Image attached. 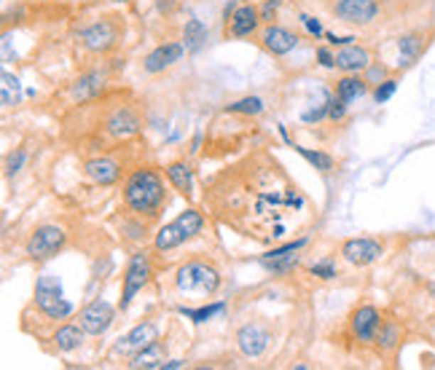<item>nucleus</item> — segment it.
Wrapping results in <instances>:
<instances>
[{"label":"nucleus","mask_w":435,"mask_h":370,"mask_svg":"<svg viewBox=\"0 0 435 370\" xmlns=\"http://www.w3.org/2000/svg\"><path fill=\"white\" fill-rule=\"evenodd\" d=\"M159 338V327L156 322H151V320H145V322L134 325L129 333L121 338L119 344H116V352H121V354H129V352H140L143 347H148L151 341H156Z\"/></svg>","instance_id":"nucleus-24"},{"label":"nucleus","mask_w":435,"mask_h":370,"mask_svg":"<svg viewBox=\"0 0 435 370\" xmlns=\"http://www.w3.org/2000/svg\"><path fill=\"white\" fill-rule=\"evenodd\" d=\"M374 62L371 48L362 46V43H347L336 51V67L341 75H350V72H365Z\"/></svg>","instance_id":"nucleus-22"},{"label":"nucleus","mask_w":435,"mask_h":370,"mask_svg":"<svg viewBox=\"0 0 435 370\" xmlns=\"http://www.w3.org/2000/svg\"><path fill=\"white\" fill-rule=\"evenodd\" d=\"M169 287L183 300H210L220 293L223 274L210 258H188L172 271Z\"/></svg>","instance_id":"nucleus-4"},{"label":"nucleus","mask_w":435,"mask_h":370,"mask_svg":"<svg viewBox=\"0 0 435 370\" xmlns=\"http://www.w3.org/2000/svg\"><path fill=\"white\" fill-rule=\"evenodd\" d=\"M151 276H154V255L145 247H140V250H134L129 255L127 268L121 274V303H119L121 311L129 309V303L148 287Z\"/></svg>","instance_id":"nucleus-9"},{"label":"nucleus","mask_w":435,"mask_h":370,"mask_svg":"<svg viewBox=\"0 0 435 370\" xmlns=\"http://www.w3.org/2000/svg\"><path fill=\"white\" fill-rule=\"evenodd\" d=\"M290 148L301 156L309 167L317 169L320 175H331V172H336V158H333L331 153H326V151H317V148H304V145H290Z\"/></svg>","instance_id":"nucleus-27"},{"label":"nucleus","mask_w":435,"mask_h":370,"mask_svg":"<svg viewBox=\"0 0 435 370\" xmlns=\"http://www.w3.org/2000/svg\"><path fill=\"white\" fill-rule=\"evenodd\" d=\"M226 113H237V116H247V119H258L266 113V102L261 97H242V99H234L226 105Z\"/></svg>","instance_id":"nucleus-28"},{"label":"nucleus","mask_w":435,"mask_h":370,"mask_svg":"<svg viewBox=\"0 0 435 370\" xmlns=\"http://www.w3.org/2000/svg\"><path fill=\"white\" fill-rule=\"evenodd\" d=\"M70 241V231L65 223H57V220H46L30 231V236L24 241V255L27 261L33 263H48L51 258H57Z\"/></svg>","instance_id":"nucleus-8"},{"label":"nucleus","mask_w":435,"mask_h":370,"mask_svg":"<svg viewBox=\"0 0 435 370\" xmlns=\"http://www.w3.org/2000/svg\"><path fill=\"white\" fill-rule=\"evenodd\" d=\"M186 51L188 48H186L183 40H164V43H159V46H154L145 54L143 62H140V70L145 75H161V72L172 70L175 65H181Z\"/></svg>","instance_id":"nucleus-15"},{"label":"nucleus","mask_w":435,"mask_h":370,"mask_svg":"<svg viewBox=\"0 0 435 370\" xmlns=\"http://www.w3.org/2000/svg\"><path fill=\"white\" fill-rule=\"evenodd\" d=\"M309 274L317 276V279H323V282H331V279H336L338 276V268L333 258H323V261H317L309 266Z\"/></svg>","instance_id":"nucleus-34"},{"label":"nucleus","mask_w":435,"mask_h":370,"mask_svg":"<svg viewBox=\"0 0 435 370\" xmlns=\"http://www.w3.org/2000/svg\"><path fill=\"white\" fill-rule=\"evenodd\" d=\"M338 255L347 263H352V266L365 268V266H374L385 255V244L379 239H374V236H352V239L341 241Z\"/></svg>","instance_id":"nucleus-18"},{"label":"nucleus","mask_w":435,"mask_h":370,"mask_svg":"<svg viewBox=\"0 0 435 370\" xmlns=\"http://www.w3.org/2000/svg\"><path fill=\"white\" fill-rule=\"evenodd\" d=\"M258 40V46L264 48L266 54H272V57H288L290 51H296L299 43H301V36L299 33H293L290 27H282V24H264L261 27V33L255 36Z\"/></svg>","instance_id":"nucleus-16"},{"label":"nucleus","mask_w":435,"mask_h":370,"mask_svg":"<svg viewBox=\"0 0 435 370\" xmlns=\"http://www.w3.org/2000/svg\"><path fill=\"white\" fill-rule=\"evenodd\" d=\"M169 180L154 164H140L127 172L121 183V212L156 226L169 204Z\"/></svg>","instance_id":"nucleus-3"},{"label":"nucleus","mask_w":435,"mask_h":370,"mask_svg":"<svg viewBox=\"0 0 435 370\" xmlns=\"http://www.w3.org/2000/svg\"><path fill=\"white\" fill-rule=\"evenodd\" d=\"M84 327L78 322H62L57 325L51 333H48V352L51 354H70V352H75V349H81V344H84Z\"/></svg>","instance_id":"nucleus-21"},{"label":"nucleus","mask_w":435,"mask_h":370,"mask_svg":"<svg viewBox=\"0 0 435 370\" xmlns=\"http://www.w3.org/2000/svg\"><path fill=\"white\" fill-rule=\"evenodd\" d=\"M234 341H237V349H240L245 357L258 359L264 357L266 352H269V347H272V330L264 322H247L237 330Z\"/></svg>","instance_id":"nucleus-20"},{"label":"nucleus","mask_w":435,"mask_h":370,"mask_svg":"<svg viewBox=\"0 0 435 370\" xmlns=\"http://www.w3.org/2000/svg\"><path fill=\"white\" fill-rule=\"evenodd\" d=\"M207 40V30L199 19H188L186 27H183V43L186 48H199Z\"/></svg>","instance_id":"nucleus-31"},{"label":"nucleus","mask_w":435,"mask_h":370,"mask_svg":"<svg viewBox=\"0 0 435 370\" xmlns=\"http://www.w3.org/2000/svg\"><path fill=\"white\" fill-rule=\"evenodd\" d=\"M172 191H178L186 202H193V169L188 158H175L164 167Z\"/></svg>","instance_id":"nucleus-23"},{"label":"nucleus","mask_w":435,"mask_h":370,"mask_svg":"<svg viewBox=\"0 0 435 370\" xmlns=\"http://www.w3.org/2000/svg\"><path fill=\"white\" fill-rule=\"evenodd\" d=\"M164 362H167V344L156 338V341H151L148 347H143L140 352H134L132 354V362H129V368L134 370H161L164 368Z\"/></svg>","instance_id":"nucleus-25"},{"label":"nucleus","mask_w":435,"mask_h":370,"mask_svg":"<svg viewBox=\"0 0 435 370\" xmlns=\"http://www.w3.org/2000/svg\"><path fill=\"white\" fill-rule=\"evenodd\" d=\"M299 19H301V24L309 30V36H314V38H323L326 36V30H323V24L317 22L314 16H309V13H299Z\"/></svg>","instance_id":"nucleus-40"},{"label":"nucleus","mask_w":435,"mask_h":370,"mask_svg":"<svg viewBox=\"0 0 435 370\" xmlns=\"http://www.w3.org/2000/svg\"><path fill=\"white\" fill-rule=\"evenodd\" d=\"M398 92V75H390V78H385L382 84H376L374 89V102L376 105H382V102H387L390 97Z\"/></svg>","instance_id":"nucleus-36"},{"label":"nucleus","mask_w":435,"mask_h":370,"mask_svg":"<svg viewBox=\"0 0 435 370\" xmlns=\"http://www.w3.org/2000/svg\"><path fill=\"white\" fill-rule=\"evenodd\" d=\"M121 3H127V0H121Z\"/></svg>","instance_id":"nucleus-45"},{"label":"nucleus","mask_w":435,"mask_h":370,"mask_svg":"<svg viewBox=\"0 0 435 370\" xmlns=\"http://www.w3.org/2000/svg\"><path fill=\"white\" fill-rule=\"evenodd\" d=\"M255 126L250 124L247 116H237V113H226L220 110V116L213 121V126L207 131L205 143V158H220L226 153L242 151L253 143Z\"/></svg>","instance_id":"nucleus-6"},{"label":"nucleus","mask_w":435,"mask_h":370,"mask_svg":"<svg viewBox=\"0 0 435 370\" xmlns=\"http://www.w3.org/2000/svg\"><path fill=\"white\" fill-rule=\"evenodd\" d=\"M75 322L84 327L86 335H105L110 330V325L116 322V309L110 306L108 300L102 298H92L84 309L78 311Z\"/></svg>","instance_id":"nucleus-17"},{"label":"nucleus","mask_w":435,"mask_h":370,"mask_svg":"<svg viewBox=\"0 0 435 370\" xmlns=\"http://www.w3.org/2000/svg\"><path fill=\"white\" fill-rule=\"evenodd\" d=\"M24 161H27V151L24 148H16L11 153L6 156V161H3V175L6 178H14V175H19L24 167Z\"/></svg>","instance_id":"nucleus-33"},{"label":"nucleus","mask_w":435,"mask_h":370,"mask_svg":"<svg viewBox=\"0 0 435 370\" xmlns=\"http://www.w3.org/2000/svg\"><path fill=\"white\" fill-rule=\"evenodd\" d=\"M92 105V124L84 129V140L92 148V153H105L116 151L124 143L143 134L145 116L140 110V102L129 92H113L102 99L97 97L89 102Z\"/></svg>","instance_id":"nucleus-2"},{"label":"nucleus","mask_w":435,"mask_h":370,"mask_svg":"<svg viewBox=\"0 0 435 370\" xmlns=\"http://www.w3.org/2000/svg\"><path fill=\"white\" fill-rule=\"evenodd\" d=\"M110 72H113V67H108V65H102V67L95 65V67H89V70L81 72V75L68 86V97H70L72 105H86V102L97 99V97L105 92Z\"/></svg>","instance_id":"nucleus-14"},{"label":"nucleus","mask_w":435,"mask_h":370,"mask_svg":"<svg viewBox=\"0 0 435 370\" xmlns=\"http://www.w3.org/2000/svg\"><path fill=\"white\" fill-rule=\"evenodd\" d=\"M430 290H433V293H435V285H433V287H430Z\"/></svg>","instance_id":"nucleus-43"},{"label":"nucleus","mask_w":435,"mask_h":370,"mask_svg":"<svg viewBox=\"0 0 435 370\" xmlns=\"http://www.w3.org/2000/svg\"><path fill=\"white\" fill-rule=\"evenodd\" d=\"M89 3H97V0H89Z\"/></svg>","instance_id":"nucleus-44"},{"label":"nucleus","mask_w":435,"mask_h":370,"mask_svg":"<svg viewBox=\"0 0 435 370\" xmlns=\"http://www.w3.org/2000/svg\"><path fill=\"white\" fill-rule=\"evenodd\" d=\"M433 335H435V322H433Z\"/></svg>","instance_id":"nucleus-42"},{"label":"nucleus","mask_w":435,"mask_h":370,"mask_svg":"<svg viewBox=\"0 0 435 370\" xmlns=\"http://www.w3.org/2000/svg\"><path fill=\"white\" fill-rule=\"evenodd\" d=\"M261 11H258V6L250 3V0H245L242 6H237L234 11H231L229 19H223V38L226 40H245V38H255L261 33Z\"/></svg>","instance_id":"nucleus-13"},{"label":"nucleus","mask_w":435,"mask_h":370,"mask_svg":"<svg viewBox=\"0 0 435 370\" xmlns=\"http://www.w3.org/2000/svg\"><path fill=\"white\" fill-rule=\"evenodd\" d=\"M430 33L424 30H411V33H403V36L395 40V70H409L414 67L419 57H422L427 46H430Z\"/></svg>","instance_id":"nucleus-19"},{"label":"nucleus","mask_w":435,"mask_h":370,"mask_svg":"<svg viewBox=\"0 0 435 370\" xmlns=\"http://www.w3.org/2000/svg\"><path fill=\"white\" fill-rule=\"evenodd\" d=\"M202 199L223 226L255 241H282L312 217L309 199L266 151L213 175Z\"/></svg>","instance_id":"nucleus-1"},{"label":"nucleus","mask_w":435,"mask_h":370,"mask_svg":"<svg viewBox=\"0 0 435 370\" xmlns=\"http://www.w3.org/2000/svg\"><path fill=\"white\" fill-rule=\"evenodd\" d=\"M314 57H317V62H320L323 67H331V70L336 67V54H333V51H331L328 46H317V48H314Z\"/></svg>","instance_id":"nucleus-39"},{"label":"nucleus","mask_w":435,"mask_h":370,"mask_svg":"<svg viewBox=\"0 0 435 370\" xmlns=\"http://www.w3.org/2000/svg\"><path fill=\"white\" fill-rule=\"evenodd\" d=\"M223 306L226 303H210V306H202V309H186V306H181V314L183 317H188V320H193L196 325H202V322H207L210 317H215L218 311H223Z\"/></svg>","instance_id":"nucleus-32"},{"label":"nucleus","mask_w":435,"mask_h":370,"mask_svg":"<svg viewBox=\"0 0 435 370\" xmlns=\"http://www.w3.org/2000/svg\"><path fill=\"white\" fill-rule=\"evenodd\" d=\"M127 169H124V161L113 151H105V153H92L81 164V175H84L86 183L92 185H113L116 180H121Z\"/></svg>","instance_id":"nucleus-12"},{"label":"nucleus","mask_w":435,"mask_h":370,"mask_svg":"<svg viewBox=\"0 0 435 370\" xmlns=\"http://www.w3.org/2000/svg\"><path fill=\"white\" fill-rule=\"evenodd\" d=\"M279 6H282V0H264V3L258 6V11H261V22H264V24L277 22Z\"/></svg>","instance_id":"nucleus-37"},{"label":"nucleus","mask_w":435,"mask_h":370,"mask_svg":"<svg viewBox=\"0 0 435 370\" xmlns=\"http://www.w3.org/2000/svg\"><path fill=\"white\" fill-rule=\"evenodd\" d=\"M175 368H186V359H167L161 370H175Z\"/></svg>","instance_id":"nucleus-41"},{"label":"nucleus","mask_w":435,"mask_h":370,"mask_svg":"<svg viewBox=\"0 0 435 370\" xmlns=\"http://www.w3.org/2000/svg\"><path fill=\"white\" fill-rule=\"evenodd\" d=\"M382 325H385L382 311L376 309V306H371V303H362V306H358V309L350 314L347 330H350V338L358 344V347H374Z\"/></svg>","instance_id":"nucleus-11"},{"label":"nucleus","mask_w":435,"mask_h":370,"mask_svg":"<svg viewBox=\"0 0 435 370\" xmlns=\"http://www.w3.org/2000/svg\"><path fill=\"white\" fill-rule=\"evenodd\" d=\"M62 295V285L60 279L54 274H41L36 279V293H33V298L36 300H43V298H57Z\"/></svg>","instance_id":"nucleus-30"},{"label":"nucleus","mask_w":435,"mask_h":370,"mask_svg":"<svg viewBox=\"0 0 435 370\" xmlns=\"http://www.w3.org/2000/svg\"><path fill=\"white\" fill-rule=\"evenodd\" d=\"M205 226H207V220H205V212H202V210H196V207L183 210L172 223L161 226L156 234H154V252H156V255H164V252L178 250L181 244L196 239V236L205 231Z\"/></svg>","instance_id":"nucleus-7"},{"label":"nucleus","mask_w":435,"mask_h":370,"mask_svg":"<svg viewBox=\"0 0 435 370\" xmlns=\"http://www.w3.org/2000/svg\"><path fill=\"white\" fill-rule=\"evenodd\" d=\"M124 16L121 13H100L84 22L75 33V46L84 57H108L121 46L124 38Z\"/></svg>","instance_id":"nucleus-5"},{"label":"nucleus","mask_w":435,"mask_h":370,"mask_svg":"<svg viewBox=\"0 0 435 370\" xmlns=\"http://www.w3.org/2000/svg\"><path fill=\"white\" fill-rule=\"evenodd\" d=\"M382 354H392L395 349L400 347V327L395 322H385L382 325V330L376 335V344H374Z\"/></svg>","instance_id":"nucleus-29"},{"label":"nucleus","mask_w":435,"mask_h":370,"mask_svg":"<svg viewBox=\"0 0 435 370\" xmlns=\"http://www.w3.org/2000/svg\"><path fill=\"white\" fill-rule=\"evenodd\" d=\"M362 78H365L368 84H382L385 78H390V70H387L382 62H371V67L362 72Z\"/></svg>","instance_id":"nucleus-38"},{"label":"nucleus","mask_w":435,"mask_h":370,"mask_svg":"<svg viewBox=\"0 0 435 370\" xmlns=\"http://www.w3.org/2000/svg\"><path fill=\"white\" fill-rule=\"evenodd\" d=\"M347 116H350V102H344L341 97L333 94V99H331V108H328V121H331L333 126H341V124L347 121Z\"/></svg>","instance_id":"nucleus-35"},{"label":"nucleus","mask_w":435,"mask_h":370,"mask_svg":"<svg viewBox=\"0 0 435 370\" xmlns=\"http://www.w3.org/2000/svg\"><path fill=\"white\" fill-rule=\"evenodd\" d=\"M368 81L362 78V72H350V75H341L336 84H333V94L341 97L344 102H358L360 97L368 94Z\"/></svg>","instance_id":"nucleus-26"},{"label":"nucleus","mask_w":435,"mask_h":370,"mask_svg":"<svg viewBox=\"0 0 435 370\" xmlns=\"http://www.w3.org/2000/svg\"><path fill=\"white\" fill-rule=\"evenodd\" d=\"M331 16L344 27H374L385 13V0H333L328 6Z\"/></svg>","instance_id":"nucleus-10"}]
</instances>
